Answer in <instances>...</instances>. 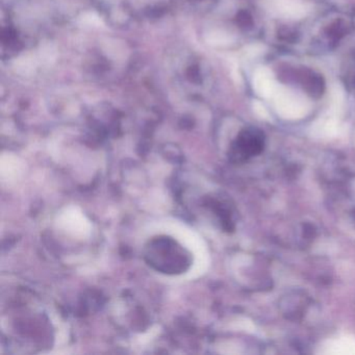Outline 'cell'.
Returning a JSON list of instances; mask_svg holds the SVG:
<instances>
[{
	"label": "cell",
	"mask_w": 355,
	"mask_h": 355,
	"mask_svg": "<svg viewBox=\"0 0 355 355\" xmlns=\"http://www.w3.org/2000/svg\"><path fill=\"white\" fill-rule=\"evenodd\" d=\"M273 97L278 111L286 116L301 115L309 107V101L305 96L284 87H278Z\"/></svg>",
	"instance_id": "7a4b0ae2"
},
{
	"label": "cell",
	"mask_w": 355,
	"mask_h": 355,
	"mask_svg": "<svg viewBox=\"0 0 355 355\" xmlns=\"http://www.w3.org/2000/svg\"><path fill=\"white\" fill-rule=\"evenodd\" d=\"M145 259L151 267L167 274H180L191 265V257L170 238L153 239L146 246Z\"/></svg>",
	"instance_id": "6da1fadb"
},
{
	"label": "cell",
	"mask_w": 355,
	"mask_h": 355,
	"mask_svg": "<svg viewBox=\"0 0 355 355\" xmlns=\"http://www.w3.org/2000/svg\"><path fill=\"white\" fill-rule=\"evenodd\" d=\"M263 6L272 15L284 19H301L309 11L306 3L300 0H263Z\"/></svg>",
	"instance_id": "3957f363"
},
{
	"label": "cell",
	"mask_w": 355,
	"mask_h": 355,
	"mask_svg": "<svg viewBox=\"0 0 355 355\" xmlns=\"http://www.w3.org/2000/svg\"><path fill=\"white\" fill-rule=\"evenodd\" d=\"M253 88L257 95L263 98L273 97L278 86L271 70L265 67L259 68L253 76Z\"/></svg>",
	"instance_id": "277c9868"
}]
</instances>
